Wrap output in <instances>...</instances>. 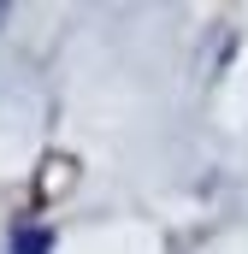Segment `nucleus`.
Here are the masks:
<instances>
[{
	"label": "nucleus",
	"mask_w": 248,
	"mask_h": 254,
	"mask_svg": "<svg viewBox=\"0 0 248 254\" xmlns=\"http://www.w3.org/2000/svg\"><path fill=\"white\" fill-rule=\"evenodd\" d=\"M18 254H48V237L42 231H18Z\"/></svg>",
	"instance_id": "obj_1"
}]
</instances>
